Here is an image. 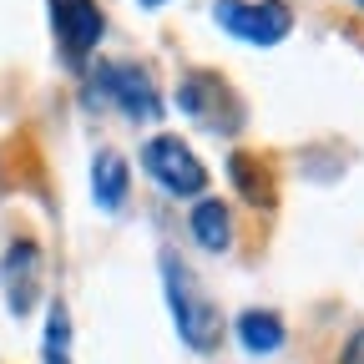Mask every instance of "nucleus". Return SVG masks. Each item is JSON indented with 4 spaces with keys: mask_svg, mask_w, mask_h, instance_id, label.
Here are the masks:
<instances>
[{
    "mask_svg": "<svg viewBox=\"0 0 364 364\" xmlns=\"http://www.w3.org/2000/svg\"><path fill=\"white\" fill-rule=\"evenodd\" d=\"M162 289H167V309H172L177 339L193 354H213L218 339H223V309L208 299V289L198 284V273L177 253H162Z\"/></svg>",
    "mask_w": 364,
    "mask_h": 364,
    "instance_id": "nucleus-1",
    "label": "nucleus"
},
{
    "mask_svg": "<svg viewBox=\"0 0 364 364\" xmlns=\"http://www.w3.org/2000/svg\"><path fill=\"white\" fill-rule=\"evenodd\" d=\"M177 107L208 132H238L243 127V102L233 97V86H228L218 71H188L182 76Z\"/></svg>",
    "mask_w": 364,
    "mask_h": 364,
    "instance_id": "nucleus-2",
    "label": "nucleus"
},
{
    "mask_svg": "<svg viewBox=\"0 0 364 364\" xmlns=\"http://www.w3.org/2000/svg\"><path fill=\"white\" fill-rule=\"evenodd\" d=\"M213 16L228 36H238L248 46H279L294 31L289 0H213Z\"/></svg>",
    "mask_w": 364,
    "mask_h": 364,
    "instance_id": "nucleus-3",
    "label": "nucleus"
},
{
    "mask_svg": "<svg viewBox=\"0 0 364 364\" xmlns=\"http://www.w3.org/2000/svg\"><path fill=\"white\" fill-rule=\"evenodd\" d=\"M142 167L162 182L167 193H177V198H203V193H208V167H203V157H198L188 142H177V136H152V142L142 147Z\"/></svg>",
    "mask_w": 364,
    "mask_h": 364,
    "instance_id": "nucleus-4",
    "label": "nucleus"
},
{
    "mask_svg": "<svg viewBox=\"0 0 364 364\" xmlns=\"http://www.w3.org/2000/svg\"><path fill=\"white\" fill-rule=\"evenodd\" d=\"M97 86H102V97H112L136 122L162 117V97H157V86H152V76L142 66H132V61H102L97 66Z\"/></svg>",
    "mask_w": 364,
    "mask_h": 364,
    "instance_id": "nucleus-5",
    "label": "nucleus"
},
{
    "mask_svg": "<svg viewBox=\"0 0 364 364\" xmlns=\"http://www.w3.org/2000/svg\"><path fill=\"white\" fill-rule=\"evenodd\" d=\"M51 6V31L61 41L66 61H86V51H97V41L107 36V16L97 0H46Z\"/></svg>",
    "mask_w": 364,
    "mask_h": 364,
    "instance_id": "nucleus-6",
    "label": "nucleus"
},
{
    "mask_svg": "<svg viewBox=\"0 0 364 364\" xmlns=\"http://www.w3.org/2000/svg\"><path fill=\"white\" fill-rule=\"evenodd\" d=\"M0 289H6V304L11 314H31L36 294H41V248L31 238H16L6 248V258H0Z\"/></svg>",
    "mask_w": 364,
    "mask_h": 364,
    "instance_id": "nucleus-7",
    "label": "nucleus"
},
{
    "mask_svg": "<svg viewBox=\"0 0 364 364\" xmlns=\"http://www.w3.org/2000/svg\"><path fill=\"white\" fill-rule=\"evenodd\" d=\"M193 238L208 248V253H228L233 248V213H228V203H218V198H198V208H193Z\"/></svg>",
    "mask_w": 364,
    "mask_h": 364,
    "instance_id": "nucleus-8",
    "label": "nucleus"
},
{
    "mask_svg": "<svg viewBox=\"0 0 364 364\" xmlns=\"http://www.w3.org/2000/svg\"><path fill=\"white\" fill-rule=\"evenodd\" d=\"M127 157L122 152H97V162H91V198H97L102 213H117L127 203Z\"/></svg>",
    "mask_w": 364,
    "mask_h": 364,
    "instance_id": "nucleus-9",
    "label": "nucleus"
},
{
    "mask_svg": "<svg viewBox=\"0 0 364 364\" xmlns=\"http://www.w3.org/2000/svg\"><path fill=\"white\" fill-rule=\"evenodd\" d=\"M238 339H243L248 354H279L289 334H284V318H279V314L248 309V314H238Z\"/></svg>",
    "mask_w": 364,
    "mask_h": 364,
    "instance_id": "nucleus-10",
    "label": "nucleus"
},
{
    "mask_svg": "<svg viewBox=\"0 0 364 364\" xmlns=\"http://www.w3.org/2000/svg\"><path fill=\"white\" fill-rule=\"evenodd\" d=\"M228 172H233L238 193H243L253 208H268V203H273V182H268V167H263L258 157H248V152H233V157H228Z\"/></svg>",
    "mask_w": 364,
    "mask_h": 364,
    "instance_id": "nucleus-11",
    "label": "nucleus"
},
{
    "mask_svg": "<svg viewBox=\"0 0 364 364\" xmlns=\"http://www.w3.org/2000/svg\"><path fill=\"white\" fill-rule=\"evenodd\" d=\"M46 364H71V309L61 299L46 314Z\"/></svg>",
    "mask_w": 364,
    "mask_h": 364,
    "instance_id": "nucleus-12",
    "label": "nucleus"
},
{
    "mask_svg": "<svg viewBox=\"0 0 364 364\" xmlns=\"http://www.w3.org/2000/svg\"><path fill=\"white\" fill-rule=\"evenodd\" d=\"M339 364H364V329L344 344V354H339Z\"/></svg>",
    "mask_w": 364,
    "mask_h": 364,
    "instance_id": "nucleus-13",
    "label": "nucleus"
},
{
    "mask_svg": "<svg viewBox=\"0 0 364 364\" xmlns=\"http://www.w3.org/2000/svg\"><path fill=\"white\" fill-rule=\"evenodd\" d=\"M142 6H162V0H142Z\"/></svg>",
    "mask_w": 364,
    "mask_h": 364,
    "instance_id": "nucleus-14",
    "label": "nucleus"
},
{
    "mask_svg": "<svg viewBox=\"0 0 364 364\" xmlns=\"http://www.w3.org/2000/svg\"><path fill=\"white\" fill-rule=\"evenodd\" d=\"M354 6H364V0H354Z\"/></svg>",
    "mask_w": 364,
    "mask_h": 364,
    "instance_id": "nucleus-15",
    "label": "nucleus"
}]
</instances>
